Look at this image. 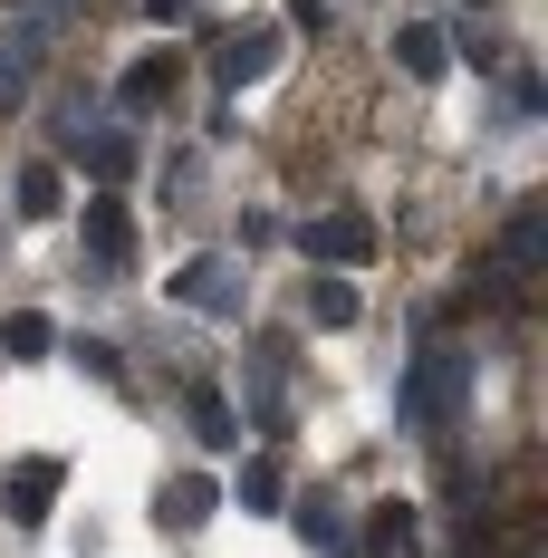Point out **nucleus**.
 <instances>
[{"instance_id": "f257e3e1", "label": "nucleus", "mask_w": 548, "mask_h": 558, "mask_svg": "<svg viewBox=\"0 0 548 558\" xmlns=\"http://www.w3.org/2000/svg\"><path fill=\"white\" fill-rule=\"evenodd\" d=\"M462 404H472V356H462V347H424V356L404 366V386H394V414H404L414 434H452Z\"/></svg>"}, {"instance_id": "f03ea898", "label": "nucleus", "mask_w": 548, "mask_h": 558, "mask_svg": "<svg viewBox=\"0 0 548 558\" xmlns=\"http://www.w3.org/2000/svg\"><path fill=\"white\" fill-rule=\"evenodd\" d=\"M165 289L183 299V308H203V318H241V308H251V279H241V260H183Z\"/></svg>"}, {"instance_id": "7ed1b4c3", "label": "nucleus", "mask_w": 548, "mask_h": 558, "mask_svg": "<svg viewBox=\"0 0 548 558\" xmlns=\"http://www.w3.org/2000/svg\"><path fill=\"white\" fill-rule=\"evenodd\" d=\"M49 29H29L20 10H0V107H29V87H39V68H49Z\"/></svg>"}, {"instance_id": "20e7f679", "label": "nucleus", "mask_w": 548, "mask_h": 558, "mask_svg": "<svg viewBox=\"0 0 548 558\" xmlns=\"http://www.w3.org/2000/svg\"><path fill=\"white\" fill-rule=\"evenodd\" d=\"M299 251L328 260V270H366V260H376V222H366V213H318V222L299 231Z\"/></svg>"}, {"instance_id": "39448f33", "label": "nucleus", "mask_w": 548, "mask_h": 558, "mask_svg": "<svg viewBox=\"0 0 548 558\" xmlns=\"http://www.w3.org/2000/svg\"><path fill=\"white\" fill-rule=\"evenodd\" d=\"M58 482H68V462H49V452H29V462H10V482H0V501H10V520L20 530H39L58 501Z\"/></svg>"}, {"instance_id": "423d86ee", "label": "nucleus", "mask_w": 548, "mask_h": 558, "mask_svg": "<svg viewBox=\"0 0 548 558\" xmlns=\"http://www.w3.org/2000/svg\"><path fill=\"white\" fill-rule=\"evenodd\" d=\"M270 68H279V29H231V39L212 49V77H221V87H260Z\"/></svg>"}, {"instance_id": "0eeeda50", "label": "nucleus", "mask_w": 548, "mask_h": 558, "mask_svg": "<svg viewBox=\"0 0 548 558\" xmlns=\"http://www.w3.org/2000/svg\"><path fill=\"white\" fill-rule=\"evenodd\" d=\"M87 260H97V279H115L125 260H135V222H125V203H115V193L87 203Z\"/></svg>"}, {"instance_id": "6e6552de", "label": "nucleus", "mask_w": 548, "mask_h": 558, "mask_svg": "<svg viewBox=\"0 0 548 558\" xmlns=\"http://www.w3.org/2000/svg\"><path fill=\"white\" fill-rule=\"evenodd\" d=\"M212 510H221V482H212V472H173V482H165V510H155V520H165L173 539H193Z\"/></svg>"}, {"instance_id": "1a4fd4ad", "label": "nucleus", "mask_w": 548, "mask_h": 558, "mask_svg": "<svg viewBox=\"0 0 548 558\" xmlns=\"http://www.w3.org/2000/svg\"><path fill=\"white\" fill-rule=\"evenodd\" d=\"M279 520L299 530V549H328V558L346 549V501H328V492H308V501H289Z\"/></svg>"}, {"instance_id": "9d476101", "label": "nucleus", "mask_w": 548, "mask_h": 558, "mask_svg": "<svg viewBox=\"0 0 548 558\" xmlns=\"http://www.w3.org/2000/svg\"><path fill=\"white\" fill-rule=\"evenodd\" d=\"M183 414H193L203 452H241V414H231V395H221V386H183Z\"/></svg>"}, {"instance_id": "9b49d317", "label": "nucleus", "mask_w": 548, "mask_h": 558, "mask_svg": "<svg viewBox=\"0 0 548 558\" xmlns=\"http://www.w3.org/2000/svg\"><path fill=\"white\" fill-rule=\"evenodd\" d=\"M394 68H404V77H424V87H434L442 68H452V39H442L434 20H404V29H394Z\"/></svg>"}, {"instance_id": "f8f14e48", "label": "nucleus", "mask_w": 548, "mask_h": 558, "mask_svg": "<svg viewBox=\"0 0 548 558\" xmlns=\"http://www.w3.org/2000/svg\"><path fill=\"white\" fill-rule=\"evenodd\" d=\"M414 549H424L414 501H376V520H366V558H414Z\"/></svg>"}, {"instance_id": "ddd939ff", "label": "nucleus", "mask_w": 548, "mask_h": 558, "mask_svg": "<svg viewBox=\"0 0 548 558\" xmlns=\"http://www.w3.org/2000/svg\"><path fill=\"white\" fill-rule=\"evenodd\" d=\"M115 107H125V116H155V107H173V58H135V68L115 77Z\"/></svg>"}, {"instance_id": "4468645a", "label": "nucleus", "mask_w": 548, "mask_h": 558, "mask_svg": "<svg viewBox=\"0 0 548 558\" xmlns=\"http://www.w3.org/2000/svg\"><path fill=\"white\" fill-rule=\"evenodd\" d=\"M539 251H548V203L529 193V203L510 213V231H500V260H510V270L529 279V270H539Z\"/></svg>"}, {"instance_id": "2eb2a0df", "label": "nucleus", "mask_w": 548, "mask_h": 558, "mask_svg": "<svg viewBox=\"0 0 548 558\" xmlns=\"http://www.w3.org/2000/svg\"><path fill=\"white\" fill-rule=\"evenodd\" d=\"M77 165L97 173V183H125V173H135V135H125V125H97V135H77Z\"/></svg>"}, {"instance_id": "dca6fc26", "label": "nucleus", "mask_w": 548, "mask_h": 558, "mask_svg": "<svg viewBox=\"0 0 548 558\" xmlns=\"http://www.w3.org/2000/svg\"><path fill=\"white\" fill-rule=\"evenodd\" d=\"M308 328H356V289H346L337 270L308 279Z\"/></svg>"}, {"instance_id": "f3484780", "label": "nucleus", "mask_w": 548, "mask_h": 558, "mask_svg": "<svg viewBox=\"0 0 548 558\" xmlns=\"http://www.w3.org/2000/svg\"><path fill=\"white\" fill-rule=\"evenodd\" d=\"M58 165H20V222H58Z\"/></svg>"}, {"instance_id": "a211bd4d", "label": "nucleus", "mask_w": 548, "mask_h": 558, "mask_svg": "<svg viewBox=\"0 0 548 558\" xmlns=\"http://www.w3.org/2000/svg\"><path fill=\"white\" fill-rule=\"evenodd\" d=\"M68 366H77V376H97V386H115V395H125V356H115L107 337H68Z\"/></svg>"}, {"instance_id": "6ab92c4d", "label": "nucleus", "mask_w": 548, "mask_h": 558, "mask_svg": "<svg viewBox=\"0 0 548 558\" xmlns=\"http://www.w3.org/2000/svg\"><path fill=\"white\" fill-rule=\"evenodd\" d=\"M0 347H10L20 366H39V356H49V347H58V328H49V318H39V308H20V318L0 328Z\"/></svg>"}, {"instance_id": "aec40b11", "label": "nucleus", "mask_w": 548, "mask_h": 558, "mask_svg": "<svg viewBox=\"0 0 548 558\" xmlns=\"http://www.w3.org/2000/svg\"><path fill=\"white\" fill-rule=\"evenodd\" d=\"M289 501V482H279V462L260 452V462H241V510H279Z\"/></svg>"}, {"instance_id": "412c9836", "label": "nucleus", "mask_w": 548, "mask_h": 558, "mask_svg": "<svg viewBox=\"0 0 548 558\" xmlns=\"http://www.w3.org/2000/svg\"><path fill=\"white\" fill-rule=\"evenodd\" d=\"M500 107H510V116H539V107H548V97H539V77H529V68H510V87H500Z\"/></svg>"}, {"instance_id": "4be33fe9", "label": "nucleus", "mask_w": 548, "mask_h": 558, "mask_svg": "<svg viewBox=\"0 0 548 558\" xmlns=\"http://www.w3.org/2000/svg\"><path fill=\"white\" fill-rule=\"evenodd\" d=\"M452 49L472 58V68H500V39H491V29H462V39H452Z\"/></svg>"}, {"instance_id": "5701e85b", "label": "nucleus", "mask_w": 548, "mask_h": 558, "mask_svg": "<svg viewBox=\"0 0 548 558\" xmlns=\"http://www.w3.org/2000/svg\"><path fill=\"white\" fill-rule=\"evenodd\" d=\"M289 20H299V29H328L337 10H328V0H289Z\"/></svg>"}, {"instance_id": "b1692460", "label": "nucleus", "mask_w": 548, "mask_h": 558, "mask_svg": "<svg viewBox=\"0 0 548 558\" xmlns=\"http://www.w3.org/2000/svg\"><path fill=\"white\" fill-rule=\"evenodd\" d=\"M145 10H155V20H193V0H145Z\"/></svg>"}, {"instance_id": "393cba45", "label": "nucleus", "mask_w": 548, "mask_h": 558, "mask_svg": "<svg viewBox=\"0 0 548 558\" xmlns=\"http://www.w3.org/2000/svg\"><path fill=\"white\" fill-rule=\"evenodd\" d=\"M337 558H346V549H337Z\"/></svg>"}]
</instances>
